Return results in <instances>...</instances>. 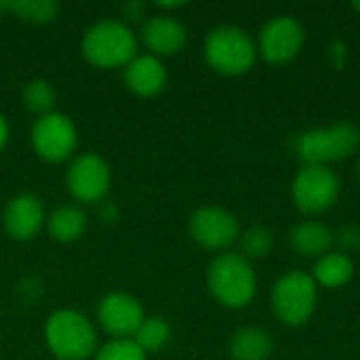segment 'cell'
<instances>
[{
    "mask_svg": "<svg viewBox=\"0 0 360 360\" xmlns=\"http://www.w3.org/2000/svg\"><path fill=\"white\" fill-rule=\"evenodd\" d=\"M274 247V236L268 228H251L240 236V249L245 259H262Z\"/></svg>",
    "mask_w": 360,
    "mask_h": 360,
    "instance_id": "23",
    "label": "cell"
},
{
    "mask_svg": "<svg viewBox=\"0 0 360 360\" xmlns=\"http://www.w3.org/2000/svg\"><path fill=\"white\" fill-rule=\"evenodd\" d=\"M359 179H360V158H359Z\"/></svg>",
    "mask_w": 360,
    "mask_h": 360,
    "instance_id": "31",
    "label": "cell"
},
{
    "mask_svg": "<svg viewBox=\"0 0 360 360\" xmlns=\"http://www.w3.org/2000/svg\"><path fill=\"white\" fill-rule=\"evenodd\" d=\"M190 234L202 249L219 251L230 247L238 238L240 228L230 211L219 207H205L192 215Z\"/></svg>",
    "mask_w": 360,
    "mask_h": 360,
    "instance_id": "10",
    "label": "cell"
},
{
    "mask_svg": "<svg viewBox=\"0 0 360 360\" xmlns=\"http://www.w3.org/2000/svg\"><path fill=\"white\" fill-rule=\"evenodd\" d=\"M333 243H338L340 253H352L360 247V228L359 226H344L333 234Z\"/></svg>",
    "mask_w": 360,
    "mask_h": 360,
    "instance_id": "25",
    "label": "cell"
},
{
    "mask_svg": "<svg viewBox=\"0 0 360 360\" xmlns=\"http://www.w3.org/2000/svg\"><path fill=\"white\" fill-rule=\"evenodd\" d=\"M65 181L76 200L99 202L110 190V169L97 154H82L70 165Z\"/></svg>",
    "mask_w": 360,
    "mask_h": 360,
    "instance_id": "9",
    "label": "cell"
},
{
    "mask_svg": "<svg viewBox=\"0 0 360 360\" xmlns=\"http://www.w3.org/2000/svg\"><path fill=\"white\" fill-rule=\"evenodd\" d=\"M76 129L63 114L51 112L40 116L32 127V143L46 162H63L76 148Z\"/></svg>",
    "mask_w": 360,
    "mask_h": 360,
    "instance_id": "8",
    "label": "cell"
},
{
    "mask_svg": "<svg viewBox=\"0 0 360 360\" xmlns=\"http://www.w3.org/2000/svg\"><path fill=\"white\" fill-rule=\"evenodd\" d=\"M44 221V207L32 194L15 196L4 211V230L15 240H30Z\"/></svg>",
    "mask_w": 360,
    "mask_h": 360,
    "instance_id": "13",
    "label": "cell"
},
{
    "mask_svg": "<svg viewBox=\"0 0 360 360\" xmlns=\"http://www.w3.org/2000/svg\"><path fill=\"white\" fill-rule=\"evenodd\" d=\"M316 283L312 274L289 272L272 289V310L287 327H300L310 321L316 308Z\"/></svg>",
    "mask_w": 360,
    "mask_h": 360,
    "instance_id": "6",
    "label": "cell"
},
{
    "mask_svg": "<svg viewBox=\"0 0 360 360\" xmlns=\"http://www.w3.org/2000/svg\"><path fill=\"white\" fill-rule=\"evenodd\" d=\"M122 11H124V15H127L131 21H137V19H141V15L146 13V4H141V2H131V4H124Z\"/></svg>",
    "mask_w": 360,
    "mask_h": 360,
    "instance_id": "26",
    "label": "cell"
},
{
    "mask_svg": "<svg viewBox=\"0 0 360 360\" xmlns=\"http://www.w3.org/2000/svg\"><path fill=\"white\" fill-rule=\"evenodd\" d=\"M2 11H6V2H0V13H2Z\"/></svg>",
    "mask_w": 360,
    "mask_h": 360,
    "instance_id": "29",
    "label": "cell"
},
{
    "mask_svg": "<svg viewBox=\"0 0 360 360\" xmlns=\"http://www.w3.org/2000/svg\"><path fill=\"white\" fill-rule=\"evenodd\" d=\"M207 285L221 306L230 310H240L249 306L255 297L257 281L249 259L236 253H224L211 262L207 272Z\"/></svg>",
    "mask_w": 360,
    "mask_h": 360,
    "instance_id": "1",
    "label": "cell"
},
{
    "mask_svg": "<svg viewBox=\"0 0 360 360\" xmlns=\"http://www.w3.org/2000/svg\"><path fill=\"white\" fill-rule=\"evenodd\" d=\"M272 348V338L259 327L238 329L230 342V354L234 360H268Z\"/></svg>",
    "mask_w": 360,
    "mask_h": 360,
    "instance_id": "17",
    "label": "cell"
},
{
    "mask_svg": "<svg viewBox=\"0 0 360 360\" xmlns=\"http://www.w3.org/2000/svg\"><path fill=\"white\" fill-rule=\"evenodd\" d=\"M289 240H291V247H293L295 253H300L304 257H316V259H321L333 247V232L325 224L310 219V221L297 224L291 230Z\"/></svg>",
    "mask_w": 360,
    "mask_h": 360,
    "instance_id": "16",
    "label": "cell"
},
{
    "mask_svg": "<svg viewBox=\"0 0 360 360\" xmlns=\"http://www.w3.org/2000/svg\"><path fill=\"white\" fill-rule=\"evenodd\" d=\"M23 105L32 112V114H51L53 105H55V91L51 89V84L46 80L34 78L23 86L21 93Z\"/></svg>",
    "mask_w": 360,
    "mask_h": 360,
    "instance_id": "22",
    "label": "cell"
},
{
    "mask_svg": "<svg viewBox=\"0 0 360 360\" xmlns=\"http://www.w3.org/2000/svg\"><path fill=\"white\" fill-rule=\"evenodd\" d=\"M352 276H354V264L350 255L340 251H329L327 255H323L312 270L314 283L329 289L344 287L346 283H350Z\"/></svg>",
    "mask_w": 360,
    "mask_h": 360,
    "instance_id": "18",
    "label": "cell"
},
{
    "mask_svg": "<svg viewBox=\"0 0 360 360\" xmlns=\"http://www.w3.org/2000/svg\"><path fill=\"white\" fill-rule=\"evenodd\" d=\"M84 57L97 68H120L129 65L137 53L135 34L120 21L108 19L95 23L82 40Z\"/></svg>",
    "mask_w": 360,
    "mask_h": 360,
    "instance_id": "2",
    "label": "cell"
},
{
    "mask_svg": "<svg viewBox=\"0 0 360 360\" xmlns=\"http://www.w3.org/2000/svg\"><path fill=\"white\" fill-rule=\"evenodd\" d=\"M86 230V215L78 207H61L49 219V234L59 243H74Z\"/></svg>",
    "mask_w": 360,
    "mask_h": 360,
    "instance_id": "19",
    "label": "cell"
},
{
    "mask_svg": "<svg viewBox=\"0 0 360 360\" xmlns=\"http://www.w3.org/2000/svg\"><path fill=\"white\" fill-rule=\"evenodd\" d=\"M6 139H8V124H6V120L0 116V148L6 143Z\"/></svg>",
    "mask_w": 360,
    "mask_h": 360,
    "instance_id": "27",
    "label": "cell"
},
{
    "mask_svg": "<svg viewBox=\"0 0 360 360\" xmlns=\"http://www.w3.org/2000/svg\"><path fill=\"white\" fill-rule=\"evenodd\" d=\"M97 319L99 325L118 340L135 335L146 321L141 304L127 293H112L103 297L97 308Z\"/></svg>",
    "mask_w": 360,
    "mask_h": 360,
    "instance_id": "12",
    "label": "cell"
},
{
    "mask_svg": "<svg viewBox=\"0 0 360 360\" xmlns=\"http://www.w3.org/2000/svg\"><path fill=\"white\" fill-rule=\"evenodd\" d=\"M359 143V129L350 122H338L333 127L302 133L297 139V154L306 165L327 167L329 162L352 156Z\"/></svg>",
    "mask_w": 360,
    "mask_h": 360,
    "instance_id": "5",
    "label": "cell"
},
{
    "mask_svg": "<svg viewBox=\"0 0 360 360\" xmlns=\"http://www.w3.org/2000/svg\"><path fill=\"white\" fill-rule=\"evenodd\" d=\"M158 6H165V8H175V6H184V2H160Z\"/></svg>",
    "mask_w": 360,
    "mask_h": 360,
    "instance_id": "28",
    "label": "cell"
},
{
    "mask_svg": "<svg viewBox=\"0 0 360 360\" xmlns=\"http://www.w3.org/2000/svg\"><path fill=\"white\" fill-rule=\"evenodd\" d=\"M354 8H356V11H360V2H354Z\"/></svg>",
    "mask_w": 360,
    "mask_h": 360,
    "instance_id": "30",
    "label": "cell"
},
{
    "mask_svg": "<svg viewBox=\"0 0 360 360\" xmlns=\"http://www.w3.org/2000/svg\"><path fill=\"white\" fill-rule=\"evenodd\" d=\"M304 46V27L293 17H276L259 32V53L268 63L291 61Z\"/></svg>",
    "mask_w": 360,
    "mask_h": 360,
    "instance_id": "11",
    "label": "cell"
},
{
    "mask_svg": "<svg viewBox=\"0 0 360 360\" xmlns=\"http://www.w3.org/2000/svg\"><path fill=\"white\" fill-rule=\"evenodd\" d=\"M340 179L329 167L304 165L293 179V202L306 215L331 209L340 198Z\"/></svg>",
    "mask_w": 360,
    "mask_h": 360,
    "instance_id": "7",
    "label": "cell"
},
{
    "mask_svg": "<svg viewBox=\"0 0 360 360\" xmlns=\"http://www.w3.org/2000/svg\"><path fill=\"white\" fill-rule=\"evenodd\" d=\"M205 59L215 72L238 76L253 68L255 46L240 27L219 25L205 40Z\"/></svg>",
    "mask_w": 360,
    "mask_h": 360,
    "instance_id": "4",
    "label": "cell"
},
{
    "mask_svg": "<svg viewBox=\"0 0 360 360\" xmlns=\"http://www.w3.org/2000/svg\"><path fill=\"white\" fill-rule=\"evenodd\" d=\"M51 352L59 360H86L97 346V335L86 316L74 310L55 312L44 327Z\"/></svg>",
    "mask_w": 360,
    "mask_h": 360,
    "instance_id": "3",
    "label": "cell"
},
{
    "mask_svg": "<svg viewBox=\"0 0 360 360\" xmlns=\"http://www.w3.org/2000/svg\"><path fill=\"white\" fill-rule=\"evenodd\" d=\"M169 338H171V329H169L167 321H162L160 316H150L141 323L133 342L148 354V352L162 350L167 346Z\"/></svg>",
    "mask_w": 360,
    "mask_h": 360,
    "instance_id": "21",
    "label": "cell"
},
{
    "mask_svg": "<svg viewBox=\"0 0 360 360\" xmlns=\"http://www.w3.org/2000/svg\"><path fill=\"white\" fill-rule=\"evenodd\" d=\"M95 360H146V352L133 340H114L97 352Z\"/></svg>",
    "mask_w": 360,
    "mask_h": 360,
    "instance_id": "24",
    "label": "cell"
},
{
    "mask_svg": "<svg viewBox=\"0 0 360 360\" xmlns=\"http://www.w3.org/2000/svg\"><path fill=\"white\" fill-rule=\"evenodd\" d=\"M143 42L156 55H175L186 44V27L173 17H154L143 25Z\"/></svg>",
    "mask_w": 360,
    "mask_h": 360,
    "instance_id": "15",
    "label": "cell"
},
{
    "mask_svg": "<svg viewBox=\"0 0 360 360\" xmlns=\"http://www.w3.org/2000/svg\"><path fill=\"white\" fill-rule=\"evenodd\" d=\"M165 82H167V70L152 55L135 57L124 70V84L129 86L131 93L139 97L158 95L165 89Z\"/></svg>",
    "mask_w": 360,
    "mask_h": 360,
    "instance_id": "14",
    "label": "cell"
},
{
    "mask_svg": "<svg viewBox=\"0 0 360 360\" xmlns=\"http://www.w3.org/2000/svg\"><path fill=\"white\" fill-rule=\"evenodd\" d=\"M6 11L30 23H49L57 17L59 4L53 0H11L6 2Z\"/></svg>",
    "mask_w": 360,
    "mask_h": 360,
    "instance_id": "20",
    "label": "cell"
}]
</instances>
